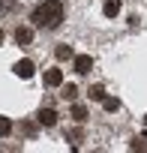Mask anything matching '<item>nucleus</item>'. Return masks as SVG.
<instances>
[{"label": "nucleus", "instance_id": "f257e3e1", "mask_svg": "<svg viewBox=\"0 0 147 153\" xmlns=\"http://www.w3.org/2000/svg\"><path fill=\"white\" fill-rule=\"evenodd\" d=\"M30 21L36 27H42V30L60 27V21H63V3H60V0H45V3H39L33 9V18Z\"/></svg>", "mask_w": 147, "mask_h": 153}, {"label": "nucleus", "instance_id": "f03ea898", "mask_svg": "<svg viewBox=\"0 0 147 153\" xmlns=\"http://www.w3.org/2000/svg\"><path fill=\"white\" fill-rule=\"evenodd\" d=\"M12 69H15V75H18V78H30V75L36 72V66H33V60H18V63H15Z\"/></svg>", "mask_w": 147, "mask_h": 153}, {"label": "nucleus", "instance_id": "7ed1b4c3", "mask_svg": "<svg viewBox=\"0 0 147 153\" xmlns=\"http://www.w3.org/2000/svg\"><path fill=\"white\" fill-rule=\"evenodd\" d=\"M36 120H39L42 126H57V111H54V108H42V111L36 114Z\"/></svg>", "mask_w": 147, "mask_h": 153}, {"label": "nucleus", "instance_id": "20e7f679", "mask_svg": "<svg viewBox=\"0 0 147 153\" xmlns=\"http://www.w3.org/2000/svg\"><path fill=\"white\" fill-rule=\"evenodd\" d=\"M90 66H93V57H90V54H78V57H75V72L84 75V72H90Z\"/></svg>", "mask_w": 147, "mask_h": 153}, {"label": "nucleus", "instance_id": "39448f33", "mask_svg": "<svg viewBox=\"0 0 147 153\" xmlns=\"http://www.w3.org/2000/svg\"><path fill=\"white\" fill-rule=\"evenodd\" d=\"M45 84H48V87H60V84H63V72H60V69H48V72H45Z\"/></svg>", "mask_w": 147, "mask_h": 153}, {"label": "nucleus", "instance_id": "423d86ee", "mask_svg": "<svg viewBox=\"0 0 147 153\" xmlns=\"http://www.w3.org/2000/svg\"><path fill=\"white\" fill-rule=\"evenodd\" d=\"M15 42H18V45H30V42H33V30H30V27H18V30H15Z\"/></svg>", "mask_w": 147, "mask_h": 153}, {"label": "nucleus", "instance_id": "0eeeda50", "mask_svg": "<svg viewBox=\"0 0 147 153\" xmlns=\"http://www.w3.org/2000/svg\"><path fill=\"white\" fill-rule=\"evenodd\" d=\"M102 12H105L108 18H114V15L120 12V0H105V6H102Z\"/></svg>", "mask_w": 147, "mask_h": 153}, {"label": "nucleus", "instance_id": "6e6552de", "mask_svg": "<svg viewBox=\"0 0 147 153\" xmlns=\"http://www.w3.org/2000/svg\"><path fill=\"white\" fill-rule=\"evenodd\" d=\"M57 60H69V57H75V51H72V45H57Z\"/></svg>", "mask_w": 147, "mask_h": 153}, {"label": "nucleus", "instance_id": "1a4fd4ad", "mask_svg": "<svg viewBox=\"0 0 147 153\" xmlns=\"http://www.w3.org/2000/svg\"><path fill=\"white\" fill-rule=\"evenodd\" d=\"M72 117H75V123H84L87 120V108L84 105H75V108H72Z\"/></svg>", "mask_w": 147, "mask_h": 153}, {"label": "nucleus", "instance_id": "9d476101", "mask_svg": "<svg viewBox=\"0 0 147 153\" xmlns=\"http://www.w3.org/2000/svg\"><path fill=\"white\" fill-rule=\"evenodd\" d=\"M9 132H12V120L9 117H0V138H6Z\"/></svg>", "mask_w": 147, "mask_h": 153}, {"label": "nucleus", "instance_id": "9b49d317", "mask_svg": "<svg viewBox=\"0 0 147 153\" xmlns=\"http://www.w3.org/2000/svg\"><path fill=\"white\" fill-rule=\"evenodd\" d=\"M15 6H18V0H0V12H15Z\"/></svg>", "mask_w": 147, "mask_h": 153}, {"label": "nucleus", "instance_id": "f8f14e48", "mask_svg": "<svg viewBox=\"0 0 147 153\" xmlns=\"http://www.w3.org/2000/svg\"><path fill=\"white\" fill-rule=\"evenodd\" d=\"M102 105H105V111H117V108H120V102L111 99V96H102Z\"/></svg>", "mask_w": 147, "mask_h": 153}, {"label": "nucleus", "instance_id": "ddd939ff", "mask_svg": "<svg viewBox=\"0 0 147 153\" xmlns=\"http://www.w3.org/2000/svg\"><path fill=\"white\" fill-rule=\"evenodd\" d=\"M60 96H63V99L69 102V99H75V96H78V90H75V87L69 84V87H63V93H60Z\"/></svg>", "mask_w": 147, "mask_h": 153}, {"label": "nucleus", "instance_id": "4468645a", "mask_svg": "<svg viewBox=\"0 0 147 153\" xmlns=\"http://www.w3.org/2000/svg\"><path fill=\"white\" fill-rule=\"evenodd\" d=\"M90 96H93V99H99V102H102V96H105V90H102V87H99V84H96V87H90Z\"/></svg>", "mask_w": 147, "mask_h": 153}, {"label": "nucleus", "instance_id": "2eb2a0df", "mask_svg": "<svg viewBox=\"0 0 147 153\" xmlns=\"http://www.w3.org/2000/svg\"><path fill=\"white\" fill-rule=\"evenodd\" d=\"M21 129H24V132H27V135H30V138H33V135H36V126H33V123H24V126H21Z\"/></svg>", "mask_w": 147, "mask_h": 153}, {"label": "nucleus", "instance_id": "dca6fc26", "mask_svg": "<svg viewBox=\"0 0 147 153\" xmlns=\"http://www.w3.org/2000/svg\"><path fill=\"white\" fill-rule=\"evenodd\" d=\"M144 147H147L144 138H135V141H132V150H144Z\"/></svg>", "mask_w": 147, "mask_h": 153}, {"label": "nucleus", "instance_id": "f3484780", "mask_svg": "<svg viewBox=\"0 0 147 153\" xmlns=\"http://www.w3.org/2000/svg\"><path fill=\"white\" fill-rule=\"evenodd\" d=\"M0 42H3V30H0Z\"/></svg>", "mask_w": 147, "mask_h": 153}]
</instances>
